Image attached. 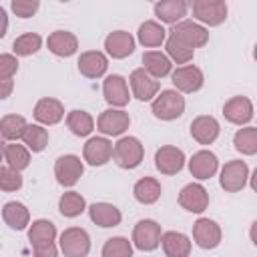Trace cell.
Segmentation results:
<instances>
[{
    "label": "cell",
    "instance_id": "1",
    "mask_svg": "<svg viewBox=\"0 0 257 257\" xmlns=\"http://www.w3.org/2000/svg\"><path fill=\"white\" fill-rule=\"evenodd\" d=\"M151 110L161 120H175L185 112V98L177 90H163L153 100Z\"/></svg>",
    "mask_w": 257,
    "mask_h": 257
},
{
    "label": "cell",
    "instance_id": "2",
    "mask_svg": "<svg viewBox=\"0 0 257 257\" xmlns=\"http://www.w3.org/2000/svg\"><path fill=\"white\" fill-rule=\"evenodd\" d=\"M145 157V149L137 137H122L114 145L112 159L120 169H135L141 165Z\"/></svg>",
    "mask_w": 257,
    "mask_h": 257
},
{
    "label": "cell",
    "instance_id": "3",
    "mask_svg": "<svg viewBox=\"0 0 257 257\" xmlns=\"http://www.w3.org/2000/svg\"><path fill=\"white\" fill-rule=\"evenodd\" d=\"M60 251L64 257H86L90 251V237L80 227H68L60 233Z\"/></svg>",
    "mask_w": 257,
    "mask_h": 257
},
{
    "label": "cell",
    "instance_id": "4",
    "mask_svg": "<svg viewBox=\"0 0 257 257\" xmlns=\"http://www.w3.org/2000/svg\"><path fill=\"white\" fill-rule=\"evenodd\" d=\"M161 225L151 219H143L133 229V243L141 251H155L161 245Z\"/></svg>",
    "mask_w": 257,
    "mask_h": 257
},
{
    "label": "cell",
    "instance_id": "5",
    "mask_svg": "<svg viewBox=\"0 0 257 257\" xmlns=\"http://www.w3.org/2000/svg\"><path fill=\"white\" fill-rule=\"evenodd\" d=\"M193 16L207 26H219L227 18V4L223 0H195Z\"/></svg>",
    "mask_w": 257,
    "mask_h": 257
},
{
    "label": "cell",
    "instance_id": "6",
    "mask_svg": "<svg viewBox=\"0 0 257 257\" xmlns=\"http://www.w3.org/2000/svg\"><path fill=\"white\" fill-rule=\"evenodd\" d=\"M171 36L181 40L183 44H187L189 48H199V46H205L207 40H209V32L207 28H203L201 24L193 22V20H181L179 24H175L171 28Z\"/></svg>",
    "mask_w": 257,
    "mask_h": 257
},
{
    "label": "cell",
    "instance_id": "7",
    "mask_svg": "<svg viewBox=\"0 0 257 257\" xmlns=\"http://www.w3.org/2000/svg\"><path fill=\"white\" fill-rule=\"evenodd\" d=\"M82 161L76 155H62L54 163V177L62 187H72L82 177Z\"/></svg>",
    "mask_w": 257,
    "mask_h": 257
},
{
    "label": "cell",
    "instance_id": "8",
    "mask_svg": "<svg viewBox=\"0 0 257 257\" xmlns=\"http://www.w3.org/2000/svg\"><path fill=\"white\" fill-rule=\"evenodd\" d=\"M247 177H249V169H247L245 161H229L221 169L219 183L227 193H237V191H241L245 187Z\"/></svg>",
    "mask_w": 257,
    "mask_h": 257
},
{
    "label": "cell",
    "instance_id": "9",
    "mask_svg": "<svg viewBox=\"0 0 257 257\" xmlns=\"http://www.w3.org/2000/svg\"><path fill=\"white\" fill-rule=\"evenodd\" d=\"M155 167L163 175H177L185 167V153L173 145H165L155 153Z\"/></svg>",
    "mask_w": 257,
    "mask_h": 257
},
{
    "label": "cell",
    "instance_id": "10",
    "mask_svg": "<svg viewBox=\"0 0 257 257\" xmlns=\"http://www.w3.org/2000/svg\"><path fill=\"white\" fill-rule=\"evenodd\" d=\"M193 239L201 249H215L221 243V227L207 217H201L193 225Z\"/></svg>",
    "mask_w": 257,
    "mask_h": 257
},
{
    "label": "cell",
    "instance_id": "11",
    "mask_svg": "<svg viewBox=\"0 0 257 257\" xmlns=\"http://www.w3.org/2000/svg\"><path fill=\"white\" fill-rule=\"evenodd\" d=\"M131 124V118L124 110L120 108H108V110H102L98 120H96V126L102 135H108V137H118L122 135Z\"/></svg>",
    "mask_w": 257,
    "mask_h": 257
},
{
    "label": "cell",
    "instance_id": "12",
    "mask_svg": "<svg viewBox=\"0 0 257 257\" xmlns=\"http://www.w3.org/2000/svg\"><path fill=\"white\" fill-rule=\"evenodd\" d=\"M179 205L191 213H203L209 205V193L199 183H189L179 193Z\"/></svg>",
    "mask_w": 257,
    "mask_h": 257
},
{
    "label": "cell",
    "instance_id": "13",
    "mask_svg": "<svg viewBox=\"0 0 257 257\" xmlns=\"http://www.w3.org/2000/svg\"><path fill=\"white\" fill-rule=\"evenodd\" d=\"M131 88L133 94L139 100H155L157 92H159V80L153 78L145 68H137L131 72Z\"/></svg>",
    "mask_w": 257,
    "mask_h": 257
},
{
    "label": "cell",
    "instance_id": "14",
    "mask_svg": "<svg viewBox=\"0 0 257 257\" xmlns=\"http://www.w3.org/2000/svg\"><path fill=\"white\" fill-rule=\"evenodd\" d=\"M112 151H114V147L110 145L108 139H104V137H92V139L86 141L82 155H84V161L88 165L100 167V165H104V163L110 161Z\"/></svg>",
    "mask_w": 257,
    "mask_h": 257
},
{
    "label": "cell",
    "instance_id": "15",
    "mask_svg": "<svg viewBox=\"0 0 257 257\" xmlns=\"http://www.w3.org/2000/svg\"><path fill=\"white\" fill-rule=\"evenodd\" d=\"M223 114L233 124H247L253 118V102L247 96H233L223 104Z\"/></svg>",
    "mask_w": 257,
    "mask_h": 257
},
{
    "label": "cell",
    "instance_id": "16",
    "mask_svg": "<svg viewBox=\"0 0 257 257\" xmlns=\"http://www.w3.org/2000/svg\"><path fill=\"white\" fill-rule=\"evenodd\" d=\"M171 78H173V84L177 86V90H181V92H197L205 82L201 68H197L193 64L179 66Z\"/></svg>",
    "mask_w": 257,
    "mask_h": 257
},
{
    "label": "cell",
    "instance_id": "17",
    "mask_svg": "<svg viewBox=\"0 0 257 257\" xmlns=\"http://www.w3.org/2000/svg\"><path fill=\"white\" fill-rule=\"evenodd\" d=\"M102 92H104V100L116 108H122L124 104H128V86L126 80L120 74H110L104 78L102 84Z\"/></svg>",
    "mask_w": 257,
    "mask_h": 257
},
{
    "label": "cell",
    "instance_id": "18",
    "mask_svg": "<svg viewBox=\"0 0 257 257\" xmlns=\"http://www.w3.org/2000/svg\"><path fill=\"white\" fill-rule=\"evenodd\" d=\"M78 72L86 78H98L108 68V58L100 50H86L78 58Z\"/></svg>",
    "mask_w": 257,
    "mask_h": 257
},
{
    "label": "cell",
    "instance_id": "19",
    "mask_svg": "<svg viewBox=\"0 0 257 257\" xmlns=\"http://www.w3.org/2000/svg\"><path fill=\"white\" fill-rule=\"evenodd\" d=\"M217 169H219V161H217L215 153H211V151H199L189 161V171L199 181L211 179L217 173Z\"/></svg>",
    "mask_w": 257,
    "mask_h": 257
},
{
    "label": "cell",
    "instance_id": "20",
    "mask_svg": "<svg viewBox=\"0 0 257 257\" xmlns=\"http://www.w3.org/2000/svg\"><path fill=\"white\" fill-rule=\"evenodd\" d=\"M104 48L112 58H126L135 50V38L124 30H114L104 38Z\"/></svg>",
    "mask_w": 257,
    "mask_h": 257
},
{
    "label": "cell",
    "instance_id": "21",
    "mask_svg": "<svg viewBox=\"0 0 257 257\" xmlns=\"http://www.w3.org/2000/svg\"><path fill=\"white\" fill-rule=\"evenodd\" d=\"M48 50L56 56H72L78 50V38L68 30H54L48 40Z\"/></svg>",
    "mask_w": 257,
    "mask_h": 257
},
{
    "label": "cell",
    "instance_id": "22",
    "mask_svg": "<svg viewBox=\"0 0 257 257\" xmlns=\"http://www.w3.org/2000/svg\"><path fill=\"white\" fill-rule=\"evenodd\" d=\"M64 116V106L56 98H40L34 106V118L40 124H56Z\"/></svg>",
    "mask_w": 257,
    "mask_h": 257
},
{
    "label": "cell",
    "instance_id": "23",
    "mask_svg": "<svg viewBox=\"0 0 257 257\" xmlns=\"http://www.w3.org/2000/svg\"><path fill=\"white\" fill-rule=\"evenodd\" d=\"M191 135L199 145H211L219 137V122L209 114H201L191 122Z\"/></svg>",
    "mask_w": 257,
    "mask_h": 257
},
{
    "label": "cell",
    "instance_id": "24",
    "mask_svg": "<svg viewBox=\"0 0 257 257\" xmlns=\"http://www.w3.org/2000/svg\"><path fill=\"white\" fill-rule=\"evenodd\" d=\"M189 10V4L185 0H161L155 4V16L161 20V22H167V24H179L181 18L187 14Z\"/></svg>",
    "mask_w": 257,
    "mask_h": 257
},
{
    "label": "cell",
    "instance_id": "25",
    "mask_svg": "<svg viewBox=\"0 0 257 257\" xmlns=\"http://www.w3.org/2000/svg\"><path fill=\"white\" fill-rule=\"evenodd\" d=\"M161 245L167 257H189L191 253V241L187 235L179 231H167L161 237Z\"/></svg>",
    "mask_w": 257,
    "mask_h": 257
},
{
    "label": "cell",
    "instance_id": "26",
    "mask_svg": "<svg viewBox=\"0 0 257 257\" xmlns=\"http://www.w3.org/2000/svg\"><path fill=\"white\" fill-rule=\"evenodd\" d=\"M88 215H90V221L96 223L98 227H116L122 219L120 211L110 205V203H94L88 207Z\"/></svg>",
    "mask_w": 257,
    "mask_h": 257
},
{
    "label": "cell",
    "instance_id": "27",
    "mask_svg": "<svg viewBox=\"0 0 257 257\" xmlns=\"http://www.w3.org/2000/svg\"><path fill=\"white\" fill-rule=\"evenodd\" d=\"M54 237H56V227L48 219H36L28 229V241H30L32 249L50 245L54 241Z\"/></svg>",
    "mask_w": 257,
    "mask_h": 257
},
{
    "label": "cell",
    "instance_id": "28",
    "mask_svg": "<svg viewBox=\"0 0 257 257\" xmlns=\"http://www.w3.org/2000/svg\"><path fill=\"white\" fill-rule=\"evenodd\" d=\"M171 58L159 50H149L143 54V68L153 76V78H163L171 72Z\"/></svg>",
    "mask_w": 257,
    "mask_h": 257
},
{
    "label": "cell",
    "instance_id": "29",
    "mask_svg": "<svg viewBox=\"0 0 257 257\" xmlns=\"http://www.w3.org/2000/svg\"><path fill=\"white\" fill-rule=\"evenodd\" d=\"M2 219H4V223H6L10 229L22 231V229L28 225V221H30V213H28V209H26L22 203L10 201V203H6L4 209H2Z\"/></svg>",
    "mask_w": 257,
    "mask_h": 257
},
{
    "label": "cell",
    "instance_id": "30",
    "mask_svg": "<svg viewBox=\"0 0 257 257\" xmlns=\"http://www.w3.org/2000/svg\"><path fill=\"white\" fill-rule=\"evenodd\" d=\"M133 193H135V199L143 205H153L159 201L161 197V183L153 177H145V179H139L133 187Z\"/></svg>",
    "mask_w": 257,
    "mask_h": 257
},
{
    "label": "cell",
    "instance_id": "31",
    "mask_svg": "<svg viewBox=\"0 0 257 257\" xmlns=\"http://www.w3.org/2000/svg\"><path fill=\"white\" fill-rule=\"evenodd\" d=\"M137 36H139V42H141L143 46L155 48V46H161V44L165 42L167 30H165L159 22H155V20H147V22H143V24L139 26Z\"/></svg>",
    "mask_w": 257,
    "mask_h": 257
},
{
    "label": "cell",
    "instance_id": "32",
    "mask_svg": "<svg viewBox=\"0 0 257 257\" xmlns=\"http://www.w3.org/2000/svg\"><path fill=\"white\" fill-rule=\"evenodd\" d=\"M26 128H28V122L20 114H6L0 120V133H2V139L6 143L22 139L24 133H26Z\"/></svg>",
    "mask_w": 257,
    "mask_h": 257
},
{
    "label": "cell",
    "instance_id": "33",
    "mask_svg": "<svg viewBox=\"0 0 257 257\" xmlns=\"http://www.w3.org/2000/svg\"><path fill=\"white\" fill-rule=\"evenodd\" d=\"M4 161L10 169L14 171H22L28 167L30 163V153H28V147L24 145H18V143H4Z\"/></svg>",
    "mask_w": 257,
    "mask_h": 257
},
{
    "label": "cell",
    "instance_id": "34",
    "mask_svg": "<svg viewBox=\"0 0 257 257\" xmlns=\"http://www.w3.org/2000/svg\"><path fill=\"white\" fill-rule=\"evenodd\" d=\"M66 126L76 137H88L94 128V120L86 110H70L66 114Z\"/></svg>",
    "mask_w": 257,
    "mask_h": 257
},
{
    "label": "cell",
    "instance_id": "35",
    "mask_svg": "<svg viewBox=\"0 0 257 257\" xmlns=\"http://www.w3.org/2000/svg\"><path fill=\"white\" fill-rule=\"evenodd\" d=\"M86 209V201L80 193L76 191H68L60 197L58 201V211L64 215V217H78L82 211Z\"/></svg>",
    "mask_w": 257,
    "mask_h": 257
},
{
    "label": "cell",
    "instance_id": "36",
    "mask_svg": "<svg viewBox=\"0 0 257 257\" xmlns=\"http://www.w3.org/2000/svg\"><path fill=\"white\" fill-rule=\"evenodd\" d=\"M233 145L243 155H255L257 153V128L255 126L239 128L233 137Z\"/></svg>",
    "mask_w": 257,
    "mask_h": 257
},
{
    "label": "cell",
    "instance_id": "37",
    "mask_svg": "<svg viewBox=\"0 0 257 257\" xmlns=\"http://www.w3.org/2000/svg\"><path fill=\"white\" fill-rule=\"evenodd\" d=\"M22 141H24V145L28 147V151L40 153V151H44V147L48 145V131L42 128L40 124H28V128H26Z\"/></svg>",
    "mask_w": 257,
    "mask_h": 257
},
{
    "label": "cell",
    "instance_id": "38",
    "mask_svg": "<svg viewBox=\"0 0 257 257\" xmlns=\"http://www.w3.org/2000/svg\"><path fill=\"white\" fill-rule=\"evenodd\" d=\"M40 46H42V38H40L36 32H26V34L18 36V38L12 42V50H14L18 56H30V54H34Z\"/></svg>",
    "mask_w": 257,
    "mask_h": 257
},
{
    "label": "cell",
    "instance_id": "39",
    "mask_svg": "<svg viewBox=\"0 0 257 257\" xmlns=\"http://www.w3.org/2000/svg\"><path fill=\"white\" fill-rule=\"evenodd\" d=\"M102 257H133V245L124 237H110L102 247Z\"/></svg>",
    "mask_w": 257,
    "mask_h": 257
},
{
    "label": "cell",
    "instance_id": "40",
    "mask_svg": "<svg viewBox=\"0 0 257 257\" xmlns=\"http://www.w3.org/2000/svg\"><path fill=\"white\" fill-rule=\"evenodd\" d=\"M167 54H169V58L175 60L177 64H185V62H189V60L193 58L195 50L189 48L187 44H183L181 40L169 36V40H167Z\"/></svg>",
    "mask_w": 257,
    "mask_h": 257
},
{
    "label": "cell",
    "instance_id": "41",
    "mask_svg": "<svg viewBox=\"0 0 257 257\" xmlns=\"http://www.w3.org/2000/svg\"><path fill=\"white\" fill-rule=\"evenodd\" d=\"M20 187H22V177H20V173L14 171V169H10L8 165H4V167L0 169V189L6 191V193H10V191H18Z\"/></svg>",
    "mask_w": 257,
    "mask_h": 257
},
{
    "label": "cell",
    "instance_id": "42",
    "mask_svg": "<svg viewBox=\"0 0 257 257\" xmlns=\"http://www.w3.org/2000/svg\"><path fill=\"white\" fill-rule=\"evenodd\" d=\"M38 0H12L10 2V8L16 16L20 18H30L36 10H38Z\"/></svg>",
    "mask_w": 257,
    "mask_h": 257
},
{
    "label": "cell",
    "instance_id": "43",
    "mask_svg": "<svg viewBox=\"0 0 257 257\" xmlns=\"http://www.w3.org/2000/svg\"><path fill=\"white\" fill-rule=\"evenodd\" d=\"M18 70V60L12 54L0 56V80H10Z\"/></svg>",
    "mask_w": 257,
    "mask_h": 257
},
{
    "label": "cell",
    "instance_id": "44",
    "mask_svg": "<svg viewBox=\"0 0 257 257\" xmlns=\"http://www.w3.org/2000/svg\"><path fill=\"white\" fill-rule=\"evenodd\" d=\"M32 257H58V251H56L54 243H50V245H44V247H36Z\"/></svg>",
    "mask_w": 257,
    "mask_h": 257
},
{
    "label": "cell",
    "instance_id": "45",
    "mask_svg": "<svg viewBox=\"0 0 257 257\" xmlns=\"http://www.w3.org/2000/svg\"><path fill=\"white\" fill-rule=\"evenodd\" d=\"M10 90H12V78L10 80H0V98L10 96Z\"/></svg>",
    "mask_w": 257,
    "mask_h": 257
},
{
    "label": "cell",
    "instance_id": "46",
    "mask_svg": "<svg viewBox=\"0 0 257 257\" xmlns=\"http://www.w3.org/2000/svg\"><path fill=\"white\" fill-rule=\"evenodd\" d=\"M249 237H251L253 245L257 247V221H253V225H251V229H249Z\"/></svg>",
    "mask_w": 257,
    "mask_h": 257
},
{
    "label": "cell",
    "instance_id": "47",
    "mask_svg": "<svg viewBox=\"0 0 257 257\" xmlns=\"http://www.w3.org/2000/svg\"><path fill=\"white\" fill-rule=\"evenodd\" d=\"M249 183H251V189L257 193V169L253 171V175H251V181H249Z\"/></svg>",
    "mask_w": 257,
    "mask_h": 257
},
{
    "label": "cell",
    "instance_id": "48",
    "mask_svg": "<svg viewBox=\"0 0 257 257\" xmlns=\"http://www.w3.org/2000/svg\"><path fill=\"white\" fill-rule=\"evenodd\" d=\"M253 58L257 60V44H255V48H253Z\"/></svg>",
    "mask_w": 257,
    "mask_h": 257
}]
</instances>
